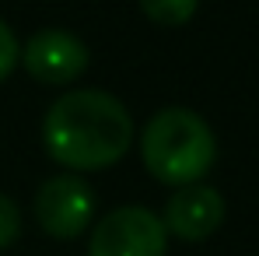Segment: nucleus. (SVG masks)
<instances>
[{
	"mask_svg": "<svg viewBox=\"0 0 259 256\" xmlns=\"http://www.w3.org/2000/svg\"><path fill=\"white\" fill-rule=\"evenodd\" d=\"M42 144L63 169L102 172L116 165L133 144V120L126 105L98 88L63 91L42 120Z\"/></svg>",
	"mask_w": 259,
	"mask_h": 256,
	"instance_id": "f257e3e1",
	"label": "nucleus"
},
{
	"mask_svg": "<svg viewBox=\"0 0 259 256\" xmlns=\"http://www.w3.org/2000/svg\"><path fill=\"white\" fill-rule=\"evenodd\" d=\"M140 158H144V169L158 182L182 190V186L203 182V175L214 169L217 137L200 113L186 105H165L144 123Z\"/></svg>",
	"mask_w": 259,
	"mask_h": 256,
	"instance_id": "f03ea898",
	"label": "nucleus"
},
{
	"mask_svg": "<svg viewBox=\"0 0 259 256\" xmlns=\"http://www.w3.org/2000/svg\"><path fill=\"white\" fill-rule=\"evenodd\" d=\"M168 232L147 207H116L88 235V256H165Z\"/></svg>",
	"mask_w": 259,
	"mask_h": 256,
	"instance_id": "7ed1b4c3",
	"label": "nucleus"
},
{
	"mask_svg": "<svg viewBox=\"0 0 259 256\" xmlns=\"http://www.w3.org/2000/svg\"><path fill=\"white\" fill-rule=\"evenodd\" d=\"M95 214V193L81 175L60 172L46 179L35 193V221L53 239H74L91 225Z\"/></svg>",
	"mask_w": 259,
	"mask_h": 256,
	"instance_id": "20e7f679",
	"label": "nucleus"
},
{
	"mask_svg": "<svg viewBox=\"0 0 259 256\" xmlns=\"http://www.w3.org/2000/svg\"><path fill=\"white\" fill-rule=\"evenodd\" d=\"M88 46L81 35L67 32V28H39L25 49H21V63L25 70L42 81V85H70L88 70Z\"/></svg>",
	"mask_w": 259,
	"mask_h": 256,
	"instance_id": "39448f33",
	"label": "nucleus"
},
{
	"mask_svg": "<svg viewBox=\"0 0 259 256\" xmlns=\"http://www.w3.org/2000/svg\"><path fill=\"white\" fill-rule=\"evenodd\" d=\"M221 221H224V197L207 182H193V186L175 190L165 204V214H161L165 232H172L186 242L210 239L221 228Z\"/></svg>",
	"mask_w": 259,
	"mask_h": 256,
	"instance_id": "423d86ee",
	"label": "nucleus"
},
{
	"mask_svg": "<svg viewBox=\"0 0 259 256\" xmlns=\"http://www.w3.org/2000/svg\"><path fill=\"white\" fill-rule=\"evenodd\" d=\"M140 14L161 28H179L196 14V4L193 0H147V4H140Z\"/></svg>",
	"mask_w": 259,
	"mask_h": 256,
	"instance_id": "0eeeda50",
	"label": "nucleus"
},
{
	"mask_svg": "<svg viewBox=\"0 0 259 256\" xmlns=\"http://www.w3.org/2000/svg\"><path fill=\"white\" fill-rule=\"evenodd\" d=\"M18 232H21V211L7 193H0V249H7L18 239Z\"/></svg>",
	"mask_w": 259,
	"mask_h": 256,
	"instance_id": "6e6552de",
	"label": "nucleus"
},
{
	"mask_svg": "<svg viewBox=\"0 0 259 256\" xmlns=\"http://www.w3.org/2000/svg\"><path fill=\"white\" fill-rule=\"evenodd\" d=\"M18 60H21V46H18V39H14L11 25L0 18V81L18 67Z\"/></svg>",
	"mask_w": 259,
	"mask_h": 256,
	"instance_id": "1a4fd4ad",
	"label": "nucleus"
}]
</instances>
